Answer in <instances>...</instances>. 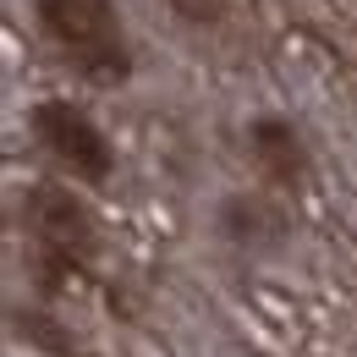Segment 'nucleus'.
<instances>
[{"label":"nucleus","mask_w":357,"mask_h":357,"mask_svg":"<svg viewBox=\"0 0 357 357\" xmlns=\"http://www.w3.org/2000/svg\"><path fill=\"white\" fill-rule=\"evenodd\" d=\"M248 149H253V160L264 165L269 181H280V187L303 181L308 154H303V137L291 132V121H280V116H259V121L248 127Z\"/></svg>","instance_id":"nucleus-4"},{"label":"nucleus","mask_w":357,"mask_h":357,"mask_svg":"<svg viewBox=\"0 0 357 357\" xmlns=\"http://www.w3.org/2000/svg\"><path fill=\"white\" fill-rule=\"evenodd\" d=\"M22 220H28L33 242H39V264L55 269V275L83 269L93 259V248H99L93 215L66 187H33V192L22 198Z\"/></svg>","instance_id":"nucleus-3"},{"label":"nucleus","mask_w":357,"mask_h":357,"mask_svg":"<svg viewBox=\"0 0 357 357\" xmlns=\"http://www.w3.org/2000/svg\"><path fill=\"white\" fill-rule=\"evenodd\" d=\"M39 33L93 89H121L132 77V45L116 0H33Z\"/></svg>","instance_id":"nucleus-1"},{"label":"nucleus","mask_w":357,"mask_h":357,"mask_svg":"<svg viewBox=\"0 0 357 357\" xmlns=\"http://www.w3.org/2000/svg\"><path fill=\"white\" fill-rule=\"evenodd\" d=\"M28 127L39 137V149H50V160L66 165L77 181H89V187L110 181L116 149H110V137L99 132V121L89 110H77L72 99H39L33 116H28Z\"/></svg>","instance_id":"nucleus-2"}]
</instances>
